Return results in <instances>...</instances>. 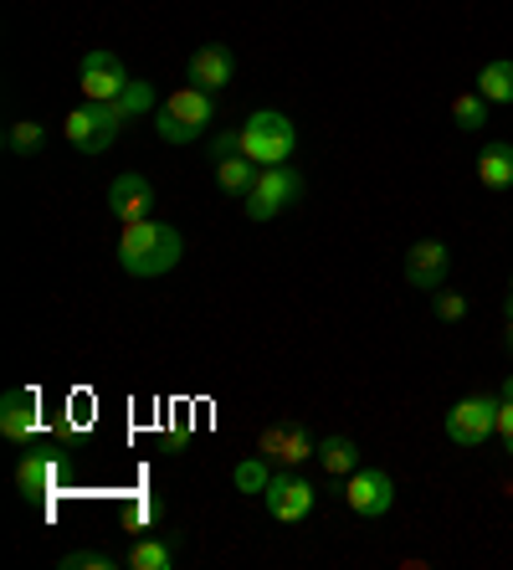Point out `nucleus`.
Here are the masks:
<instances>
[{
  "label": "nucleus",
  "instance_id": "obj_1",
  "mask_svg": "<svg viewBox=\"0 0 513 570\" xmlns=\"http://www.w3.org/2000/svg\"><path fill=\"white\" fill-rule=\"evenodd\" d=\"M180 253H185L180 232L155 222V216L124 226V237H119V267L129 278H165V273L180 263Z\"/></svg>",
  "mask_w": 513,
  "mask_h": 570
},
{
  "label": "nucleus",
  "instance_id": "obj_2",
  "mask_svg": "<svg viewBox=\"0 0 513 570\" xmlns=\"http://www.w3.org/2000/svg\"><path fill=\"white\" fill-rule=\"evenodd\" d=\"M211 119H216V94L185 82V88H175V94L155 108V134L165 145H196L200 134L211 129Z\"/></svg>",
  "mask_w": 513,
  "mask_h": 570
},
{
  "label": "nucleus",
  "instance_id": "obj_3",
  "mask_svg": "<svg viewBox=\"0 0 513 570\" xmlns=\"http://www.w3.org/2000/svg\"><path fill=\"white\" fill-rule=\"evenodd\" d=\"M293 149H298V129H293L288 114L257 108V114L241 124V155L257 159V165H288Z\"/></svg>",
  "mask_w": 513,
  "mask_h": 570
},
{
  "label": "nucleus",
  "instance_id": "obj_4",
  "mask_svg": "<svg viewBox=\"0 0 513 570\" xmlns=\"http://www.w3.org/2000/svg\"><path fill=\"white\" fill-rule=\"evenodd\" d=\"M124 114L119 104H82L67 114L62 134L72 139V149H82V155H103V149H114V139L124 134Z\"/></svg>",
  "mask_w": 513,
  "mask_h": 570
},
{
  "label": "nucleus",
  "instance_id": "obj_5",
  "mask_svg": "<svg viewBox=\"0 0 513 570\" xmlns=\"http://www.w3.org/2000/svg\"><path fill=\"white\" fill-rule=\"evenodd\" d=\"M298 196H303V175L293 170V165H263L257 186L241 200V212H247L251 222H273V216H283L288 206H298Z\"/></svg>",
  "mask_w": 513,
  "mask_h": 570
},
{
  "label": "nucleus",
  "instance_id": "obj_6",
  "mask_svg": "<svg viewBox=\"0 0 513 570\" xmlns=\"http://www.w3.org/2000/svg\"><path fill=\"white\" fill-rule=\"evenodd\" d=\"M452 448H483L487 438H499V396H467L457 401L442 422Z\"/></svg>",
  "mask_w": 513,
  "mask_h": 570
},
{
  "label": "nucleus",
  "instance_id": "obj_7",
  "mask_svg": "<svg viewBox=\"0 0 513 570\" xmlns=\"http://www.w3.org/2000/svg\"><path fill=\"white\" fill-rule=\"evenodd\" d=\"M314 499H318L314 483L298 473H283V468L267 478V489H263V504L277 524H303V519L314 514Z\"/></svg>",
  "mask_w": 513,
  "mask_h": 570
},
{
  "label": "nucleus",
  "instance_id": "obj_8",
  "mask_svg": "<svg viewBox=\"0 0 513 570\" xmlns=\"http://www.w3.org/2000/svg\"><path fill=\"white\" fill-rule=\"evenodd\" d=\"M78 88L88 104H114V98L129 88V72H124V62L114 52L92 47V52H82V62H78Z\"/></svg>",
  "mask_w": 513,
  "mask_h": 570
},
{
  "label": "nucleus",
  "instance_id": "obj_9",
  "mask_svg": "<svg viewBox=\"0 0 513 570\" xmlns=\"http://www.w3.org/2000/svg\"><path fill=\"white\" fill-rule=\"evenodd\" d=\"M344 504L355 509L359 519L391 514V504H395V478L385 473V468H355V473L344 478Z\"/></svg>",
  "mask_w": 513,
  "mask_h": 570
},
{
  "label": "nucleus",
  "instance_id": "obj_10",
  "mask_svg": "<svg viewBox=\"0 0 513 570\" xmlns=\"http://www.w3.org/2000/svg\"><path fill=\"white\" fill-rule=\"evenodd\" d=\"M447 273H452V247L436 237H422L416 247H406V283L422 293L447 288Z\"/></svg>",
  "mask_w": 513,
  "mask_h": 570
},
{
  "label": "nucleus",
  "instance_id": "obj_11",
  "mask_svg": "<svg viewBox=\"0 0 513 570\" xmlns=\"http://www.w3.org/2000/svg\"><path fill=\"white\" fill-rule=\"evenodd\" d=\"M108 212H114L119 226L149 222V216H155V186H149L139 170L114 175V186H108Z\"/></svg>",
  "mask_w": 513,
  "mask_h": 570
},
{
  "label": "nucleus",
  "instance_id": "obj_12",
  "mask_svg": "<svg viewBox=\"0 0 513 570\" xmlns=\"http://www.w3.org/2000/svg\"><path fill=\"white\" fill-rule=\"evenodd\" d=\"M257 452H263L267 463H277V468H293V463H303V458H318V442L308 438V426L277 422V426H263Z\"/></svg>",
  "mask_w": 513,
  "mask_h": 570
},
{
  "label": "nucleus",
  "instance_id": "obj_13",
  "mask_svg": "<svg viewBox=\"0 0 513 570\" xmlns=\"http://www.w3.org/2000/svg\"><path fill=\"white\" fill-rule=\"evenodd\" d=\"M185 72H190V82H196V88L221 94L226 82L237 78V57H231V47H221V41H206V47H196V52H190Z\"/></svg>",
  "mask_w": 513,
  "mask_h": 570
},
{
  "label": "nucleus",
  "instance_id": "obj_14",
  "mask_svg": "<svg viewBox=\"0 0 513 570\" xmlns=\"http://www.w3.org/2000/svg\"><path fill=\"white\" fill-rule=\"evenodd\" d=\"M37 396L31 391H6L0 396V432L11 442H31V432H37Z\"/></svg>",
  "mask_w": 513,
  "mask_h": 570
},
{
  "label": "nucleus",
  "instance_id": "obj_15",
  "mask_svg": "<svg viewBox=\"0 0 513 570\" xmlns=\"http://www.w3.org/2000/svg\"><path fill=\"white\" fill-rule=\"evenodd\" d=\"M477 186L483 190H509L513 186V145L509 139H493L477 155Z\"/></svg>",
  "mask_w": 513,
  "mask_h": 570
},
{
  "label": "nucleus",
  "instance_id": "obj_16",
  "mask_svg": "<svg viewBox=\"0 0 513 570\" xmlns=\"http://www.w3.org/2000/svg\"><path fill=\"white\" fill-rule=\"evenodd\" d=\"M257 175H263V165H257V159H247V155L216 159V186H221L226 196H237V200H247V190L257 186Z\"/></svg>",
  "mask_w": 513,
  "mask_h": 570
},
{
  "label": "nucleus",
  "instance_id": "obj_17",
  "mask_svg": "<svg viewBox=\"0 0 513 570\" xmlns=\"http://www.w3.org/2000/svg\"><path fill=\"white\" fill-rule=\"evenodd\" d=\"M52 483H57V463L47 458V452L21 458V468H16V489H21V499H47Z\"/></svg>",
  "mask_w": 513,
  "mask_h": 570
},
{
  "label": "nucleus",
  "instance_id": "obj_18",
  "mask_svg": "<svg viewBox=\"0 0 513 570\" xmlns=\"http://www.w3.org/2000/svg\"><path fill=\"white\" fill-rule=\"evenodd\" d=\"M318 468L334 478H349L359 468V448L349 438H324L318 442Z\"/></svg>",
  "mask_w": 513,
  "mask_h": 570
},
{
  "label": "nucleus",
  "instance_id": "obj_19",
  "mask_svg": "<svg viewBox=\"0 0 513 570\" xmlns=\"http://www.w3.org/2000/svg\"><path fill=\"white\" fill-rule=\"evenodd\" d=\"M477 94H483L487 104H513V62H483Z\"/></svg>",
  "mask_w": 513,
  "mask_h": 570
},
{
  "label": "nucleus",
  "instance_id": "obj_20",
  "mask_svg": "<svg viewBox=\"0 0 513 570\" xmlns=\"http://www.w3.org/2000/svg\"><path fill=\"white\" fill-rule=\"evenodd\" d=\"M175 544H165V540H139L129 550V556H124V566H134V570H175Z\"/></svg>",
  "mask_w": 513,
  "mask_h": 570
},
{
  "label": "nucleus",
  "instance_id": "obj_21",
  "mask_svg": "<svg viewBox=\"0 0 513 570\" xmlns=\"http://www.w3.org/2000/svg\"><path fill=\"white\" fill-rule=\"evenodd\" d=\"M452 124H457L462 134H477L487 124V98L477 94V88H473V94H457V98H452Z\"/></svg>",
  "mask_w": 513,
  "mask_h": 570
},
{
  "label": "nucleus",
  "instance_id": "obj_22",
  "mask_svg": "<svg viewBox=\"0 0 513 570\" xmlns=\"http://www.w3.org/2000/svg\"><path fill=\"white\" fill-rule=\"evenodd\" d=\"M41 145H47V124H37V119H21L6 129V149L11 155H37Z\"/></svg>",
  "mask_w": 513,
  "mask_h": 570
},
{
  "label": "nucleus",
  "instance_id": "obj_23",
  "mask_svg": "<svg viewBox=\"0 0 513 570\" xmlns=\"http://www.w3.org/2000/svg\"><path fill=\"white\" fill-rule=\"evenodd\" d=\"M114 104H119L124 119H145V114H155V88H149V82H134V78H129V88H124Z\"/></svg>",
  "mask_w": 513,
  "mask_h": 570
},
{
  "label": "nucleus",
  "instance_id": "obj_24",
  "mask_svg": "<svg viewBox=\"0 0 513 570\" xmlns=\"http://www.w3.org/2000/svg\"><path fill=\"white\" fill-rule=\"evenodd\" d=\"M267 478H273V468H267L263 452H257V458H241V463H237V489L241 493H257V499H263Z\"/></svg>",
  "mask_w": 513,
  "mask_h": 570
},
{
  "label": "nucleus",
  "instance_id": "obj_25",
  "mask_svg": "<svg viewBox=\"0 0 513 570\" xmlns=\"http://www.w3.org/2000/svg\"><path fill=\"white\" fill-rule=\"evenodd\" d=\"M432 314L442 318V324H462V318H467V298L452 293V288H436L432 293Z\"/></svg>",
  "mask_w": 513,
  "mask_h": 570
},
{
  "label": "nucleus",
  "instance_id": "obj_26",
  "mask_svg": "<svg viewBox=\"0 0 513 570\" xmlns=\"http://www.w3.org/2000/svg\"><path fill=\"white\" fill-rule=\"evenodd\" d=\"M119 560L108 556V550H67L62 556V570H114Z\"/></svg>",
  "mask_w": 513,
  "mask_h": 570
},
{
  "label": "nucleus",
  "instance_id": "obj_27",
  "mask_svg": "<svg viewBox=\"0 0 513 570\" xmlns=\"http://www.w3.org/2000/svg\"><path fill=\"white\" fill-rule=\"evenodd\" d=\"M159 514H165V504H159L155 493H145V499H139V504L124 514V524H129V530H145V524H155Z\"/></svg>",
  "mask_w": 513,
  "mask_h": 570
},
{
  "label": "nucleus",
  "instance_id": "obj_28",
  "mask_svg": "<svg viewBox=\"0 0 513 570\" xmlns=\"http://www.w3.org/2000/svg\"><path fill=\"white\" fill-rule=\"evenodd\" d=\"M226 155H241V129H226L211 139V159H226Z\"/></svg>",
  "mask_w": 513,
  "mask_h": 570
},
{
  "label": "nucleus",
  "instance_id": "obj_29",
  "mask_svg": "<svg viewBox=\"0 0 513 570\" xmlns=\"http://www.w3.org/2000/svg\"><path fill=\"white\" fill-rule=\"evenodd\" d=\"M499 438H503V452L513 458V401H499Z\"/></svg>",
  "mask_w": 513,
  "mask_h": 570
},
{
  "label": "nucleus",
  "instance_id": "obj_30",
  "mask_svg": "<svg viewBox=\"0 0 513 570\" xmlns=\"http://www.w3.org/2000/svg\"><path fill=\"white\" fill-rule=\"evenodd\" d=\"M503 340H509V350H513V293H509V334H503Z\"/></svg>",
  "mask_w": 513,
  "mask_h": 570
},
{
  "label": "nucleus",
  "instance_id": "obj_31",
  "mask_svg": "<svg viewBox=\"0 0 513 570\" xmlns=\"http://www.w3.org/2000/svg\"><path fill=\"white\" fill-rule=\"evenodd\" d=\"M499 401H513V375L503 381V391H499Z\"/></svg>",
  "mask_w": 513,
  "mask_h": 570
},
{
  "label": "nucleus",
  "instance_id": "obj_32",
  "mask_svg": "<svg viewBox=\"0 0 513 570\" xmlns=\"http://www.w3.org/2000/svg\"><path fill=\"white\" fill-rule=\"evenodd\" d=\"M509 288H513V278H509Z\"/></svg>",
  "mask_w": 513,
  "mask_h": 570
}]
</instances>
